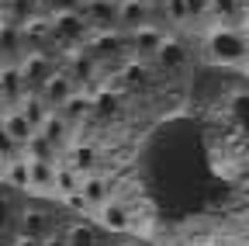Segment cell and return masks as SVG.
<instances>
[{
    "instance_id": "6da1fadb",
    "label": "cell",
    "mask_w": 249,
    "mask_h": 246,
    "mask_svg": "<svg viewBox=\"0 0 249 246\" xmlns=\"http://www.w3.org/2000/svg\"><path fill=\"white\" fill-rule=\"evenodd\" d=\"M204 52H208V59L214 66L235 70V66L249 63V38L235 24H218L214 32H208V38H204Z\"/></svg>"
},
{
    "instance_id": "7a4b0ae2",
    "label": "cell",
    "mask_w": 249,
    "mask_h": 246,
    "mask_svg": "<svg viewBox=\"0 0 249 246\" xmlns=\"http://www.w3.org/2000/svg\"><path fill=\"white\" fill-rule=\"evenodd\" d=\"M93 38V28L83 14H62V18H52V42L62 45V49H83L87 42Z\"/></svg>"
},
{
    "instance_id": "3957f363",
    "label": "cell",
    "mask_w": 249,
    "mask_h": 246,
    "mask_svg": "<svg viewBox=\"0 0 249 246\" xmlns=\"http://www.w3.org/2000/svg\"><path fill=\"white\" fill-rule=\"evenodd\" d=\"M93 219H97V226H101V229L124 236V232H132V229H135V208L124 201V198H111L104 208L93 211Z\"/></svg>"
},
{
    "instance_id": "277c9868",
    "label": "cell",
    "mask_w": 249,
    "mask_h": 246,
    "mask_svg": "<svg viewBox=\"0 0 249 246\" xmlns=\"http://www.w3.org/2000/svg\"><path fill=\"white\" fill-rule=\"evenodd\" d=\"M55 63H52V56L49 52H31L24 63H21V73H24V87H28V94H42L45 90V83L55 76Z\"/></svg>"
},
{
    "instance_id": "5b68a950",
    "label": "cell",
    "mask_w": 249,
    "mask_h": 246,
    "mask_svg": "<svg viewBox=\"0 0 249 246\" xmlns=\"http://www.w3.org/2000/svg\"><path fill=\"white\" fill-rule=\"evenodd\" d=\"M152 11H156L152 0H121L118 4V32L135 35V32H142V28H149L152 24Z\"/></svg>"
},
{
    "instance_id": "8992f818",
    "label": "cell",
    "mask_w": 249,
    "mask_h": 246,
    "mask_svg": "<svg viewBox=\"0 0 249 246\" xmlns=\"http://www.w3.org/2000/svg\"><path fill=\"white\" fill-rule=\"evenodd\" d=\"M62 163L73 167L80 177H90V173H101V149L97 142H87V139H76L66 152H62Z\"/></svg>"
},
{
    "instance_id": "52a82bcc",
    "label": "cell",
    "mask_w": 249,
    "mask_h": 246,
    "mask_svg": "<svg viewBox=\"0 0 249 246\" xmlns=\"http://www.w3.org/2000/svg\"><path fill=\"white\" fill-rule=\"evenodd\" d=\"M66 70L76 83H80V90H87V83H93L97 80V73H101V63H97V56H93L87 45L83 49H73V52H66Z\"/></svg>"
},
{
    "instance_id": "ba28073f",
    "label": "cell",
    "mask_w": 249,
    "mask_h": 246,
    "mask_svg": "<svg viewBox=\"0 0 249 246\" xmlns=\"http://www.w3.org/2000/svg\"><path fill=\"white\" fill-rule=\"evenodd\" d=\"M187 63H191V49H187L183 38H166L163 49L152 56V66L160 73H170V76L180 73V70H187Z\"/></svg>"
},
{
    "instance_id": "9c48e42d",
    "label": "cell",
    "mask_w": 249,
    "mask_h": 246,
    "mask_svg": "<svg viewBox=\"0 0 249 246\" xmlns=\"http://www.w3.org/2000/svg\"><path fill=\"white\" fill-rule=\"evenodd\" d=\"M55 232L52 219L42 211V208H28L18 215V239H35V243H45L49 236Z\"/></svg>"
},
{
    "instance_id": "30bf717a",
    "label": "cell",
    "mask_w": 249,
    "mask_h": 246,
    "mask_svg": "<svg viewBox=\"0 0 249 246\" xmlns=\"http://www.w3.org/2000/svg\"><path fill=\"white\" fill-rule=\"evenodd\" d=\"M124 114V90L118 87H101V90H93V121H114Z\"/></svg>"
},
{
    "instance_id": "8fae6325",
    "label": "cell",
    "mask_w": 249,
    "mask_h": 246,
    "mask_svg": "<svg viewBox=\"0 0 249 246\" xmlns=\"http://www.w3.org/2000/svg\"><path fill=\"white\" fill-rule=\"evenodd\" d=\"M93 32H118V4L114 0H87L80 11Z\"/></svg>"
},
{
    "instance_id": "7c38bea8",
    "label": "cell",
    "mask_w": 249,
    "mask_h": 246,
    "mask_svg": "<svg viewBox=\"0 0 249 246\" xmlns=\"http://www.w3.org/2000/svg\"><path fill=\"white\" fill-rule=\"evenodd\" d=\"M76 90H80V83H76V80H73V76H70L66 70H55V76H52V80L45 83V90H42L38 97H42V101H45V104H49L52 111H59L62 104H66V101H70V97L76 94Z\"/></svg>"
},
{
    "instance_id": "4fadbf2b",
    "label": "cell",
    "mask_w": 249,
    "mask_h": 246,
    "mask_svg": "<svg viewBox=\"0 0 249 246\" xmlns=\"http://www.w3.org/2000/svg\"><path fill=\"white\" fill-rule=\"evenodd\" d=\"M80 194H83V201L90 205V211H97V208H104L111 198H118V194H114V180H111L107 173H90V177H83Z\"/></svg>"
},
{
    "instance_id": "5bb4252c",
    "label": "cell",
    "mask_w": 249,
    "mask_h": 246,
    "mask_svg": "<svg viewBox=\"0 0 249 246\" xmlns=\"http://www.w3.org/2000/svg\"><path fill=\"white\" fill-rule=\"evenodd\" d=\"M59 114L66 118L73 129H87V121H93V94L90 90H76V94L59 108Z\"/></svg>"
},
{
    "instance_id": "9a60e30c",
    "label": "cell",
    "mask_w": 249,
    "mask_h": 246,
    "mask_svg": "<svg viewBox=\"0 0 249 246\" xmlns=\"http://www.w3.org/2000/svg\"><path fill=\"white\" fill-rule=\"evenodd\" d=\"M0 90H4V101H7V114L18 111L28 97V87H24V73L21 66H4L0 70Z\"/></svg>"
},
{
    "instance_id": "2e32d148",
    "label": "cell",
    "mask_w": 249,
    "mask_h": 246,
    "mask_svg": "<svg viewBox=\"0 0 249 246\" xmlns=\"http://www.w3.org/2000/svg\"><path fill=\"white\" fill-rule=\"evenodd\" d=\"M170 35L163 32V28H156V24H149V28H142V32H135L132 35V49L139 52V56H145L149 63H152V56L163 49V42H166Z\"/></svg>"
},
{
    "instance_id": "e0dca14e",
    "label": "cell",
    "mask_w": 249,
    "mask_h": 246,
    "mask_svg": "<svg viewBox=\"0 0 249 246\" xmlns=\"http://www.w3.org/2000/svg\"><path fill=\"white\" fill-rule=\"evenodd\" d=\"M21 49H24V28L14 21H4L0 24V59H14Z\"/></svg>"
},
{
    "instance_id": "ac0fdd59",
    "label": "cell",
    "mask_w": 249,
    "mask_h": 246,
    "mask_svg": "<svg viewBox=\"0 0 249 246\" xmlns=\"http://www.w3.org/2000/svg\"><path fill=\"white\" fill-rule=\"evenodd\" d=\"M55 167L59 163L31 160V191H35V194H52L55 198Z\"/></svg>"
},
{
    "instance_id": "d6986e66",
    "label": "cell",
    "mask_w": 249,
    "mask_h": 246,
    "mask_svg": "<svg viewBox=\"0 0 249 246\" xmlns=\"http://www.w3.org/2000/svg\"><path fill=\"white\" fill-rule=\"evenodd\" d=\"M80 188H83V177H80L73 167L59 163V167H55V198H59V201H66V198L80 194Z\"/></svg>"
},
{
    "instance_id": "ffe728a7",
    "label": "cell",
    "mask_w": 249,
    "mask_h": 246,
    "mask_svg": "<svg viewBox=\"0 0 249 246\" xmlns=\"http://www.w3.org/2000/svg\"><path fill=\"white\" fill-rule=\"evenodd\" d=\"M18 111H21V114L31 121V129H35V132L45 125V121H49V114H52V108H49V104H45L38 94H28V97H24V104H21Z\"/></svg>"
},
{
    "instance_id": "44dd1931",
    "label": "cell",
    "mask_w": 249,
    "mask_h": 246,
    "mask_svg": "<svg viewBox=\"0 0 249 246\" xmlns=\"http://www.w3.org/2000/svg\"><path fill=\"white\" fill-rule=\"evenodd\" d=\"M4 129H7V132L14 135V142H18V146H28L31 139L38 135L35 129H31V121H28V118H24L21 111H11V114L4 118Z\"/></svg>"
},
{
    "instance_id": "7402d4cb",
    "label": "cell",
    "mask_w": 249,
    "mask_h": 246,
    "mask_svg": "<svg viewBox=\"0 0 249 246\" xmlns=\"http://www.w3.org/2000/svg\"><path fill=\"white\" fill-rule=\"evenodd\" d=\"M66 243H70V246H101V239H97V232H93V226H87V222L70 226V229H66Z\"/></svg>"
},
{
    "instance_id": "603a6c76",
    "label": "cell",
    "mask_w": 249,
    "mask_h": 246,
    "mask_svg": "<svg viewBox=\"0 0 249 246\" xmlns=\"http://www.w3.org/2000/svg\"><path fill=\"white\" fill-rule=\"evenodd\" d=\"M18 156H24V146H18L14 135L4 129V121H0V163L7 167V163H14Z\"/></svg>"
},
{
    "instance_id": "cb8c5ba5",
    "label": "cell",
    "mask_w": 249,
    "mask_h": 246,
    "mask_svg": "<svg viewBox=\"0 0 249 246\" xmlns=\"http://www.w3.org/2000/svg\"><path fill=\"white\" fill-rule=\"evenodd\" d=\"M242 14V0H211V18H218V21H235Z\"/></svg>"
},
{
    "instance_id": "d4e9b609",
    "label": "cell",
    "mask_w": 249,
    "mask_h": 246,
    "mask_svg": "<svg viewBox=\"0 0 249 246\" xmlns=\"http://www.w3.org/2000/svg\"><path fill=\"white\" fill-rule=\"evenodd\" d=\"M163 14L170 24L183 28L187 21H191V11H187V0H163Z\"/></svg>"
},
{
    "instance_id": "484cf974",
    "label": "cell",
    "mask_w": 249,
    "mask_h": 246,
    "mask_svg": "<svg viewBox=\"0 0 249 246\" xmlns=\"http://www.w3.org/2000/svg\"><path fill=\"white\" fill-rule=\"evenodd\" d=\"M87 0H45V7L52 18H62V14H80Z\"/></svg>"
},
{
    "instance_id": "4316f807",
    "label": "cell",
    "mask_w": 249,
    "mask_h": 246,
    "mask_svg": "<svg viewBox=\"0 0 249 246\" xmlns=\"http://www.w3.org/2000/svg\"><path fill=\"white\" fill-rule=\"evenodd\" d=\"M11 222H14V205H11L7 194H0V232L11 229Z\"/></svg>"
},
{
    "instance_id": "83f0119b",
    "label": "cell",
    "mask_w": 249,
    "mask_h": 246,
    "mask_svg": "<svg viewBox=\"0 0 249 246\" xmlns=\"http://www.w3.org/2000/svg\"><path fill=\"white\" fill-rule=\"evenodd\" d=\"M187 11H191V21L211 18V0H187Z\"/></svg>"
},
{
    "instance_id": "f1b7e54d",
    "label": "cell",
    "mask_w": 249,
    "mask_h": 246,
    "mask_svg": "<svg viewBox=\"0 0 249 246\" xmlns=\"http://www.w3.org/2000/svg\"><path fill=\"white\" fill-rule=\"evenodd\" d=\"M7 118V101H4V90H0V121Z\"/></svg>"
},
{
    "instance_id": "f546056e",
    "label": "cell",
    "mask_w": 249,
    "mask_h": 246,
    "mask_svg": "<svg viewBox=\"0 0 249 246\" xmlns=\"http://www.w3.org/2000/svg\"><path fill=\"white\" fill-rule=\"evenodd\" d=\"M14 246H42V243H35V239H18Z\"/></svg>"
},
{
    "instance_id": "4dcf8cb0",
    "label": "cell",
    "mask_w": 249,
    "mask_h": 246,
    "mask_svg": "<svg viewBox=\"0 0 249 246\" xmlns=\"http://www.w3.org/2000/svg\"><path fill=\"white\" fill-rule=\"evenodd\" d=\"M121 246H145L142 239H128V243H121Z\"/></svg>"
},
{
    "instance_id": "1f68e13d",
    "label": "cell",
    "mask_w": 249,
    "mask_h": 246,
    "mask_svg": "<svg viewBox=\"0 0 249 246\" xmlns=\"http://www.w3.org/2000/svg\"><path fill=\"white\" fill-rule=\"evenodd\" d=\"M0 173H4V163H0Z\"/></svg>"
},
{
    "instance_id": "d6a6232c",
    "label": "cell",
    "mask_w": 249,
    "mask_h": 246,
    "mask_svg": "<svg viewBox=\"0 0 249 246\" xmlns=\"http://www.w3.org/2000/svg\"><path fill=\"white\" fill-rule=\"evenodd\" d=\"M114 4H121V0H114Z\"/></svg>"
}]
</instances>
